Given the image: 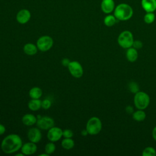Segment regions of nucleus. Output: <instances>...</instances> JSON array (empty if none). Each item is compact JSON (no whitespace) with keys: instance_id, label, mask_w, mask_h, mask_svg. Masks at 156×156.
<instances>
[{"instance_id":"nucleus-1","label":"nucleus","mask_w":156,"mask_h":156,"mask_svg":"<svg viewBox=\"0 0 156 156\" xmlns=\"http://www.w3.org/2000/svg\"><path fill=\"white\" fill-rule=\"evenodd\" d=\"M23 141L21 137L17 134H10L6 136L2 141L1 148L3 152L10 154L21 149Z\"/></svg>"},{"instance_id":"nucleus-21","label":"nucleus","mask_w":156,"mask_h":156,"mask_svg":"<svg viewBox=\"0 0 156 156\" xmlns=\"http://www.w3.org/2000/svg\"><path fill=\"white\" fill-rule=\"evenodd\" d=\"M74 141L71 138H65L61 142V145L63 148L69 150L74 146Z\"/></svg>"},{"instance_id":"nucleus-4","label":"nucleus","mask_w":156,"mask_h":156,"mask_svg":"<svg viewBox=\"0 0 156 156\" xmlns=\"http://www.w3.org/2000/svg\"><path fill=\"white\" fill-rule=\"evenodd\" d=\"M102 122L98 117L93 116L90 118L86 125V130L89 135H95L98 134L102 129Z\"/></svg>"},{"instance_id":"nucleus-27","label":"nucleus","mask_w":156,"mask_h":156,"mask_svg":"<svg viewBox=\"0 0 156 156\" xmlns=\"http://www.w3.org/2000/svg\"><path fill=\"white\" fill-rule=\"evenodd\" d=\"M51 101L48 99H44V100L41 101V108L44 110L49 109L51 106Z\"/></svg>"},{"instance_id":"nucleus-19","label":"nucleus","mask_w":156,"mask_h":156,"mask_svg":"<svg viewBox=\"0 0 156 156\" xmlns=\"http://www.w3.org/2000/svg\"><path fill=\"white\" fill-rule=\"evenodd\" d=\"M43 92L40 88L34 87L32 88L29 91V95L31 99H40L42 96Z\"/></svg>"},{"instance_id":"nucleus-20","label":"nucleus","mask_w":156,"mask_h":156,"mask_svg":"<svg viewBox=\"0 0 156 156\" xmlns=\"http://www.w3.org/2000/svg\"><path fill=\"white\" fill-rule=\"evenodd\" d=\"M132 117L135 121L138 122H141L145 119L146 115L143 110L138 109L137 111L133 112V113H132Z\"/></svg>"},{"instance_id":"nucleus-31","label":"nucleus","mask_w":156,"mask_h":156,"mask_svg":"<svg viewBox=\"0 0 156 156\" xmlns=\"http://www.w3.org/2000/svg\"><path fill=\"white\" fill-rule=\"evenodd\" d=\"M126 110L127 112V113L129 114H132L133 113V107L130 105H128L126 107Z\"/></svg>"},{"instance_id":"nucleus-34","label":"nucleus","mask_w":156,"mask_h":156,"mask_svg":"<svg viewBox=\"0 0 156 156\" xmlns=\"http://www.w3.org/2000/svg\"><path fill=\"white\" fill-rule=\"evenodd\" d=\"M88 134V132H87V130L86 129L82 130V132H81V135H82V136H87Z\"/></svg>"},{"instance_id":"nucleus-6","label":"nucleus","mask_w":156,"mask_h":156,"mask_svg":"<svg viewBox=\"0 0 156 156\" xmlns=\"http://www.w3.org/2000/svg\"><path fill=\"white\" fill-rule=\"evenodd\" d=\"M54 44L52 38L48 35L40 37L37 41V46L38 49L42 52H46L51 49Z\"/></svg>"},{"instance_id":"nucleus-22","label":"nucleus","mask_w":156,"mask_h":156,"mask_svg":"<svg viewBox=\"0 0 156 156\" xmlns=\"http://www.w3.org/2000/svg\"><path fill=\"white\" fill-rule=\"evenodd\" d=\"M117 22V19L114 15H108L104 19V23L107 27H112Z\"/></svg>"},{"instance_id":"nucleus-15","label":"nucleus","mask_w":156,"mask_h":156,"mask_svg":"<svg viewBox=\"0 0 156 156\" xmlns=\"http://www.w3.org/2000/svg\"><path fill=\"white\" fill-rule=\"evenodd\" d=\"M22 122L23 124L27 126H32L37 123V118L30 113H27L24 115L22 117Z\"/></svg>"},{"instance_id":"nucleus-29","label":"nucleus","mask_w":156,"mask_h":156,"mask_svg":"<svg viewBox=\"0 0 156 156\" xmlns=\"http://www.w3.org/2000/svg\"><path fill=\"white\" fill-rule=\"evenodd\" d=\"M132 47L136 49H140L143 47V43L140 40L133 41Z\"/></svg>"},{"instance_id":"nucleus-35","label":"nucleus","mask_w":156,"mask_h":156,"mask_svg":"<svg viewBox=\"0 0 156 156\" xmlns=\"http://www.w3.org/2000/svg\"><path fill=\"white\" fill-rule=\"evenodd\" d=\"M49 155L48 154H46V152L44 154H41L39 155V156H48Z\"/></svg>"},{"instance_id":"nucleus-11","label":"nucleus","mask_w":156,"mask_h":156,"mask_svg":"<svg viewBox=\"0 0 156 156\" xmlns=\"http://www.w3.org/2000/svg\"><path fill=\"white\" fill-rule=\"evenodd\" d=\"M31 13L27 9H21L16 14V20L18 23L21 24L27 23L30 19Z\"/></svg>"},{"instance_id":"nucleus-32","label":"nucleus","mask_w":156,"mask_h":156,"mask_svg":"<svg viewBox=\"0 0 156 156\" xmlns=\"http://www.w3.org/2000/svg\"><path fill=\"white\" fill-rule=\"evenodd\" d=\"M5 132V127L4 125L0 124V135L4 134Z\"/></svg>"},{"instance_id":"nucleus-24","label":"nucleus","mask_w":156,"mask_h":156,"mask_svg":"<svg viewBox=\"0 0 156 156\" xmlns=\"http://www.w3.org/2000/svg\"><path fill=\"white\" fill-rule=\"evenodd\" d=\"M155 19V15L153 12H146L144 16V21L146 24L152 23Z\"/></svg>"},{"instance_id":"nucleus-23","label":"nucleus","mask_w":156,"mask_h":156,"mask_svg":"<svg viewBox=\"0 0 156 156\" xmlns=\"http://www.w3.org/2000/svg\"><path fill=\"white\" fill-rule=\"evenodd\" d=\"M55 149H56V147H55V144L54 143V142L51 141V142L48 143L45 145L44 151L46 154H48V155H50V154H53L55 152Z\"/></svg>"},{"instance_id":"nucleus-9","label":"nucleus","mask_w":156,"mask_h":156,"mask_svg":"<svg viewBox=\"0 0 156 156\" xmlns=\"http://www.w3.org/2000/svg\"><path fill=\"white\" fill-rule=\"evenodd\" d=\"M63 136V130L61 128L53 126L48 130L47 137L50 141L56 142Z\"/></svg>"},{"instance_id":"nucleus-26","label":"nucleus","mask_w":156,"mask_h":156,"mask_svg":"<svg viewBox=\"0 0 156 156\" xmlns=\"http://www.w3.org/2000/svg\"><path fill=\"white\" fill-rule=\"evenodd\" d=\"M129 90L133 93H136L138 91H139V86L136 82H131L129 83L128 85Z\"/></svg>"},{"instance_id":"nucleus-33","label":"nucleus","mask_w":156,"mask_h":156,"mask_svg":"<svg viewBox=\"0 0 156 156\" xmlns=\"http://www.w3.org/2000/svg\"><path fill=\"white\" fill-rule=\"evenodd\" d=\"M152 135L153 138L156 141V126L154 128L152 132Z\"/></svg>"},{"instance_id":"nucleus-37","label":"nucleus","mask_w":156,"mask_h":156,"mask_svg":"<svg viewBox=\"0 0 156 156\" xmlns=\"http://www.w3.org/2000/svg\"><path fill=\"white\" fill-rule=\"evenodd\" d=\"M101 1H102V0H101Z\"/></svg>"},{"instance_id":"nucleus-12","label":"nucleus","mask_w":156,"mask_h":156,"mask_svg":"<svg viewBox=\"0 0 156 156\" xmlns=\"http://www.w3.org/2000/svg\"><path fill=\"white\" fill-rule=\"evenodd\" d=\"M37 151L36 143L33 142H27L22 145L21 147V152L25 155H29L35 154Z\"/></svg>"},{"instance_id":"nucleus-5","label":"nucleus","mask_w":156,"mask_h":156,"mask_svg":"<svg viewBox=\"0 0 156 156\" xmlns=\"http://www.w3.org/2000/svg\"><path fill=\"white\" fill-rule=\"evenodd\" d=\"M133 41V34L129 30H124L122 32L118 38V43L119 45L124 49H128L132 47Z\"/></svg>"},{"instance_id":"nucleus-13","label":"nucleus","mask_w":156,"mask_h":156,"mask_svg":"<svg viewBox=\"0 0 156 156\" xmlns=\"http://www.w3.org/2000/svg\"><path fill=\"white\" fill-rule=\"evenodd\" d=\"M101 8L104 13L109 14L112 13L115 8V2L113 0H102L101 4Z\"/></svg>"},{"instance_id":"nucleus-30","label":"nucleus","mask_w":156,"mask_h":156,"mask_svg":"<svg viewBox=\"0 0 156 156\" xmlns=\"http://www.w3.org/2000/svg\"><path fill=\"white\" fill-rule=\"evenodd\" d=\"M70 62H71V61L69 60V59H68V58H63L62 60V64L63 66H67V67H68V66L69 65Z\"/></svg>"},{"instance_id":"nucleus-2","label":"nucleus","mask_w":156,"mask_h":156,"mask_svg":"<svg viewBox=\"0 0 156 156\" xmlns=\"http://www.w3.org/2000/svg\"><path fill=\"white\" fill-rule=\"evenodd\" d=\"M133 11L130 5L126 3L118 4L114 9V16L119 21H127L132 18Z\"/></svg>"},{"instance_id":"nucleus-7","label":"nucleus","mask_w":156,"mask_h":156,"mask_svg":"<svg viewBox=\"0 0 156 156\" xmlns=\"http://www.w3.org/2000/svg\"><path fill=\"white\" fill-rule=\"evenodd\" d=\"M68 68L70 74L75 78H80L83 76V68L77 61H71L68 66Z\"/></svg>"},{"instance_id":"nucleus-25","label":"nucleus","mask_w":156,"mask_h":156,"mask_svg":"<svg viewBox=\"0 0 156 156\" xmlns=\"http://www.w3.org/2000/svg\"><path fill=\"white\" fill-rule=\"evenodd\" d=\"M143 156H155L156 155V151L152 147H146L142 153Z\"/></svg>"},{"instance_id":"nucleus-14","label":"nucleus","mask_w":156,"mask_h":156,"mask_svg":"<svg viewBox=\"0 0 156 156\" xmlns=\"http://www.w3.org/2000/svg\"><path fill=\"white\" fill-rule=\"evenodd\" d=\"M141 4L146 12H154L156 10V0H141Z\"/></svg>"},{"instance_id":"nucleus-36","label":"nucleus","mask_w":156,"mask_h":156,"mask_svg":"<svg viewBox=\"0 0 156 156\" xmlns=\"http://www.w3.org/2000/svg\"><path fill=\"white\" fill-rule=\"evenodd\" d=\"M24 155L21 152V153H20V154H16L15 155V156H24Z\"/></svg>"},{"instance_id":"nucleus-17","label":"nucleus","mask_w":156,"mask_h":156,"mask_svg":"<svg viewBox=\"0 0 156 156\" xmlns=\"http://www.w3.org/2000/svg\"><path fill=\"white\" fill-rule=\"evenodd\" d=\"M126 58L130 62H135L138 58L137 49H135L133 47L128 48L126 52Z\"/></svg>"},{"instance_id":"nucleus-10","label":"nucleus","mask_w":156,"mask_h":156,"mask_svg":"<svg viewBox=\"0 0 156 156\" xmlns=\"http://www.w3.org/2000/svg\"><path fill=\"white\" fill-rule=\"evenodd\" d=\"M27 138L31 142L38 143L41 139L42 135L39 128L32 127L27 132Z\"/></svg>"},{"instance_id":"nucleus-16","label":"nucleus","mask_w":156,"mask_h":156,"mask_svg":"<svg viewBox=\"0 0 156 156\" xmlns=\"http://www.w3.org/2000/svg\"><path fill=\"white\" fill-rule=\"evenodd\" d=\"M24 52L29 55H34L37 54L38 51V48L37 45L33 43H27L23 47Z\"/></svg>"},{"instance_id":"nucleus-3","label":"nucleus","mask_w":156,"mask_h":156,"mask_svg":"<svg viewBox=\"0 0 156 156\" xmlns=\"http://www.w3.org/2000/svg\"><path fill=\"white\" fill-rule=\"evenodd\" d=\"M135 106L140 110L146 108L150 103V98L149 95L144 91H138L134 96Z\"/></svg>"},{"instance_id":"nucleus-28","label":"nucleus","mask_w":156,"mask_h":156,"mask_svg":"<svg viewBox=\"0 0 156 156\" xmlns=\"http://www.w3.org/2000/svg\"><path fill=\"white\" fill-rule=\"evenodd\" d=\"M63 136L64 138H72L73 136V132L70 129H65L63 130Z\"/></svg>"},{"instance_id":"nucleus-8","label":"nucleus","mask_w":156,"mask_h":156,"mask_svg":"<svg viewBox=\"0 0 156 156\" xmlns=\"http://www.w3.org/2000/svg\"><path fill=\"white\" fill-rule=\"evenodd\" d=\"M37 127L42 130H49L54 126V120L49 116H42L37 118Z\"/></svg>"},{"instance_id":"nucleus-18","label":"nucleus","mask_w":156,"mask_h":156,"mask_svg":"<svg viewBox=\"0 0 156 156\" xmlns=\"http://www.w3.org/2000/svg\"><path fill=\"white\" fill-rule=\"evenodd\" d=\"M28 107L32 111L38 110L41 107V101L40 99H32L28 102Z\"/></svg>"}]
</instances>
